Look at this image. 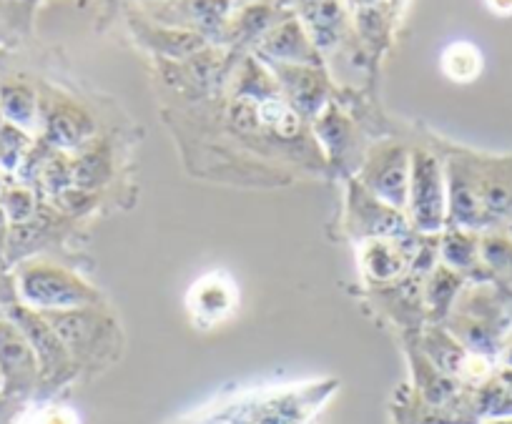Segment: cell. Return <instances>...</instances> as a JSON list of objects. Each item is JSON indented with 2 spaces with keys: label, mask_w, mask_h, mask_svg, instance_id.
Masks as SVG:
<instances>
[{
  "label": "cell",
  "mask_w": 512,
  "mask_h": 424,
  "mask_svg": "<svg viewBox=\"0 0 512 424\" xmlns=\"http://www.w3.org/2000/svg\"><path fill=\"white\" fill-rule=\"evenodd\" d=\"M13 279L18 302L36 312H66L98 304V294L81 276L48 261H26Z\"/></svg>",
  "instance_id": "6da1fadb"
},
{
  "label": "cell",
  "mask_w": 512,
  "mask_h": 424,
  "mask_svg": "<svg viewBox=\"0 0 512 424\" xmlns=\"http://www.w3.org/2000/svg\"><path fill=\"white\" fill-rule=\"evenodd\" d=\"M507 304L495 284L480 281L465 287L452 307V337L472 354L492 352L507 327Z\"/></svg>",
  "instance_id": "7a4b0ae2"
},
{
  "label": "cell",
  "mask_w": 512,
  "mask_h": 424,
  "mask_svg": "<svg viewBox=\"0 0 512 424\" xmlns=\"http://www.w3.org/2000/svg\"><path fill=\"white\" fill-rule=\"evenodd\" d=\"M407 211L417 234H440L447 224V174L427 151L412 154Z\"/></svg>",
  "instance_id": "3957f363"
},
{
  "label": "cell",
  "mask_w": 512,
  "mask_h": 424,
  "mask_svg": "<svg viewBox=\"0 0 512 424\" xmlns=\"http://www.w3.org/2000/svg\"><path fill=\"white\" fill-rule=\"evenodd\" d=\"M347 214L354 234L364 241L387 239L400 241V244L405 246H417V241H420V234L412 229L405 211L379 201L377 196L369 194L359 181L349 184Z\"/></svg>",
  "instance_id": "277c9868"
},
{
  "label": "cell",
  "mask_w": 512,
  "mask_h": 424,
  "mask_svg": "<svg viewBox=\"0 0 512 424\" xmlns=\"http://www.w3.org/2000/svg\"><path fill=\"white\" fill-rule=\"evenodd\" d=\"M412 156L402 146H382L372 151L359 171V184L384 204L405 211L410 201Z\"/></svg>",
  "instance_id": "5b68a950"
},
{
  "label": "cell",
  "mask_w": 512,
  "mask_h": 424,
  "mask_svg": "<svg viewBox=\"0 0 512 424\" xmlns=\"http://www.w3.org/2000/svg\"><path fill=\"white\" fill-rule=\"evenodd\" d=\"M6 317L21 329L23 337L31 344L43 379H58L71 369V352H68L66 344L53 332V327L41 312L16 302L6 307Z\"/></svg>",
  "instance_id": "8992f818"
},
{
  "label": "cell",
  "mask_w": 512,
  "mask_h": 424,
  "mask_svg": "<svg viewBox=\"0 0 512 424\" xmlns=\"http://www.w3.org/2000/svg\"><path fill=\"white\" fill-rule=\"evenodd\" d=\"M0 377H3V394L8 397L28 394L41 379L31 344L8 317L0 319Z\"/></svg>",
  "instance_id": "52a82bcc"
},
{
  "label": "cell",
  "mask_w": 512,
  "mask_h": 424,
  "mask_svg": "<svg viewBox=\"0 0 512 424\" xmlns=\"http://www.w3.org/2000/svg\"><path fill=\"white\" fill-rule=\"evenodd\" d=\"M53 327V332L61 337L71 357H86L96 349L98 339L103 337V329L108 322L103 314H96L93 307L66 309V312H41Z\"/></svg>",
  "instance_id": "ba28073f"
},
{
  "label": "cell",
  "mask_w": 512,
  "mask_h": 424,
  "mask_svg": "<svg viewBox=\"0 0 512 424\" xmlns=\"http://www.w3.org/2000/svg\"><path fill=\"white\" fill-rule=\"evenodd\" d=\"M415 246H405L400 241L372 239L362 246V271L369 281L377 284H395L410 274Z\"/></svg>",
  "instance_id": "9c48e42d"
},
{
  "label": "cell",
  "mask_w": 512,
  "mask_h": 424,
  "mask_svg": "<svg viewBox=\"0 0 512 424\" xmlns=\"http://www.w3.org/2000/svg\"><path fill=\"white\" fill-rule=\"evenodd\" d=\"M279 81H282L284 91L289 96V106L299 113V116H317L327 98V86H324L322 76L309 66H289L282 63L277 68Z\"/></svg>",
  "instance_id": "30bf717a"
},
{
  "label": "cell",
  "mask_w": 512,
  "mask_h": 424,
  "mask_svg": "<svg viewBox=\"0 0 512 424\" xmlns=\"http://www.w3.org/2000/svg\"><path fill=\"white\" fill-rule=\"evenodd\" d=\"M480 231L472 229H457L450 226L445 234H440V259L447 269L457 271V274L467 276L482 271L485 279H490L485 264L480 256Z\"/></svg>",
  "instance_id": "8fae6325"
},
{
  "label": "cell",
  "mask_w": 512,
  "mask_h": 424,
  "mask_svg": "<svg viewBox=\"0 0 512 424\" xmlns=\"http://www.w3.org/2000/svg\"><path fill=\"white\" fill-rule=\"evenodd\" d=\"M191 309L204 322H219L234 307V287L224 276H206L191 289Z\"/></svg>",
  "instance_id": "7c38bea8"
},
{
  "label": "cell",
  "mask_w": 512,
  "mask_h": 424,
  "mask_svg": "<svg viewBox=\"0 0 512 424\" xmlns=\"http://www.w3.org/2000/svg\"><path fill=\"white\" fill-rule=\"evenodd\" d=\"M264 51L277 61L289 63V66H309L314 63V43L304 33L299 23L289 21L279 26L272 36L264 41Z\"/></svg>",
  "instance_id": "4fadbf2b"
},
{
  "label": "cell",
  "mask_w": 512,
  "mask_h": 424,
  "mask_svg": "<svg viewBox=\"0 0 512 424\" xmlns=\"http://www.w3.org/2000/svg\"><path fill=\"white\" fill-rule=\"evenodd\" d=\"M465 289V276L457 271L447 269L445 264L437 266L425 281V292H422V302H425L427 312L435 319L450 317L452 307H455L457 297Z\"/></svg>",
  "instance_id": "5bb4252c"
},
{
  "label": "cell",
  "mask_w": 512,
  "mask_h": 424,
  "mask_svg": "<svg viewBox=\"0 0 512 424\" xmlns=\"http://www.w3.org/2000/svg\"><path fill=\"white\" fill-rule=\"evenodd\" d=\"M302 11L314 46H332L344 26L342 3L339 0H302Z\"/></svg>",
  "instance_id": "9a60e30c"
},
{
  "label": "cell",
  "mask_w": 512,
  "mask_h": 424,
  "mask_svg": "<svg viewBox=\"0 0 512 424\" xmlns=\"http://www.w3.org/2000/svg\"><path fill=\"white\" fill-rule=\"evenodd\" d=\"M91 136V121L76 108H58L48 116L46 123V144L53 149H78Z\"/></svg>",
  "instance_id": "2e32d148"
},
{
  "label": "cell",
  "mask_w": 512,
  "mask_h": 424,
  "mask_svg": "<svg viewBox=\"0 0 512 424\" xmlns=\"http://www.w3.org/2000/svg\"><path fill=\"white\" fill-rule=\"evenodd\" d=\"M0 113H3V121L31 133L38 126L36 93L26 83L3 81L0 83Z\"/></svg>",
  "instance_id": "e0dca14e"
},
{
  "label": "cell",
  "mask_w": 512,
  "mask_h": 424,
  "mask_svg": "<svg viewBox=\"0 0 512 424\" xmlns=\"http://www.w3.org/2000/svg\"><path fill=\"white\" fill-rule=\"evenodd\" d=\"M427 359L440 369L442 374H465L467 362H470L472 352H467L452 334L442 332V329H430L425 339Z\"/></svg>",
  "instance_id": "ac0fdd59"
},
{
  "label": "cell",
  "mask_w": 512,
  "mask_h": 424,
  "mask_svg": "<svg viewBox=\"0 0 512 424\" xmlns=\"http://www.w3.org/2000/svg\"><path fill=\"white\" fill-rule=\"evenodd\" d=\"M312 407L314 399H304L302 394H284L256 409L251 424H302Z\"/></svg>",
  "instance_id": "d6986e66"
},
{
  "label": "cell",
  "mask_w": 512,
  "mask_h": 424,
  "mask_svg": "<svg viewBox=\"0 0 512 424\" xmlns=\"http://www.w3.org/2000/svg\"><path fill=\"white\" fill-rule=\"evenodd\" d=\"M480 256L490 279L512 284V236L485 234L480 239Z\"/></svg>",
  "instance_id": "ffe728a7"
},
{
  "label": "cell",
  "mask_w": 512,
  "mask_h": 424,
  "mask_svg": "<svg viewBox=\"0 0 512 424\" xmlns=\"http://www.w3.org/2000/svg\"><path fill=\"white\" fill-rule=\"evenodd\" d=\"M31 151V133L13 123H0V174H18Z\"/></svg>",
  "instance_id": "44dd1931"
},
{
  "label": "cell",
  "mask_w": 512,
  "mask_h": 424,
  "mask_svg": "<svg viewBox=\"0 0 512 424\" xmlns=\"http://www.w3.org/2000/svg\"><path fill=\"white\" fill-rule=\"evenodd\" d=\"M442 68H445V73L452 81H472V78H477V73L482 68L480 51L475 46H470V43H455L442 56Z\"/></svg>",
  "instance_id": "7402d4cb"
},
{
  "label": "cell",
  "mask_w": 512,
  "mask_h": 424,
  "mask_svg": "<svg viewBox=\"0 0 512 424\" xmlns=\"http://www.w3.org/2000/svg\"><path fill=\"white\" fill-rule=\"evenodd\" d=\"M0 209L8 216L11 226L28 224L38 216V199L33 194V189H28L26 184H16L3 189L0 194Z\"/></svg>",
  "instance_id": "603a6c76"
},
{
  "label": "cell",
  "mask_w": 512,
  "mask_h": 424,
  "mask_svg": "<svg viewBox=\"0 0 512 424\" xmlns=\"http://www.w3.org/2000/svg\"><path fill=\"white\" fill-rule=\"evenodd\" d=\"M71 166H73V186L86 191H93L96 186L106 184L108 174H111L108 156L96 154V151H88V154L78 156V159L71 161Z\"/></svg>",
  "instance_id": "cb8c5ba5"
},
{
  "label": "cell",
  "mask_w": 512,
  "mask_h": 424,
  "mask_svg": "<svg viewBox=\"0 0 512 424\" xmlns=\"http://www.w3.org/2000/svg\"><path fill=\"white\" fill-rule=\"evenodd\" d=\"M256 116H259V123L274 128L284 138L294 136L299 131V113L289 103L279 101V98H267V101L256 103Z\"/></svg>",
  "instance_id": "d4e9b609"
},
{
  "label": "cell",
  "mask_w": 512,
  "mask_h": 424,
  "mask_svg": "<svg viewBox=\"0 0 512 424\" xmlns=\"http://www.w3.org/2000/svg\"><path fill=\"white\" fill-rule=\"evenodd\" d=\"M41 184L53 199L63 194V191L73 189V166L66 156L61 154H51V159L46 161L41 171Z\"/></svg>",
  "instance_id": "484cf974"
},
{
  "label": "cell",
  "mask_w": 512,
  "mask_h": 424,
  "mask_svg": "<svg viewBox=\"0 0 512 424\" xmlns=\"http://www.w3.org/2000/svg\"><path fill=\"white\" fill-rule=\"evenodd\" d=\"M347 133V123L339 118V113L329 111L327 116L319 121V136H322V141L327 144V149L332 151V154H342L344 144L349 141Z\"/></svg>",
  "instance_id": "4316f807"
},
{
  "label": "cell",
  "mask_w": 512,
  "mask_h": 424,
  "mask_svg": "<svg viewBox=\"0 0 512 424\" xmlns=\"http://www.w3.org/2000/svg\"><path fill=\"white\" fill-rule=\"evenodd\" d=\"M31 424H76V417L66 409H46Z\"/></svg>",
  "instance_id": "83f0119b"
},
{
  "label": "cell",
  "mask_w": 512,
  "mask_h": 424,
  "mask_svg": "<svg viewBox=\"0 0 512 424\" xmlns=\"http://www.w3.org/2000/svg\"><path fill=\"white\" fill-rule=\"evenodd\" d=\"M16 302H18L16 279H11L6 271L0 269V304H3V307H11V304Z\"/></svg>",
  "instance_id": "f1b7e54d"
},
{
  "label": "cell",
  "mask_w": 512,
  "mask_h": 424,
  "mask_svg": "<svg viewBox=\"0 0 512 424\" xmlns=\"http://www.w3.org/2000/svg\"><path fill=\"white\" fill-rule=\"evenodd\" d=\"M8 236H11V221L0 209V266L6 264L8 259Z\"/></svg>",
  "instance_id": "f546056e"
},
{
  "label": "cell",
  "mask_w": 512,
  "mask_h": 424,
  "mask_svg": "<svg viewBox=\"0 0 512 424\" xmlns=\"http://www.w3.org/2000/svg\"><path fill=\"white\" fill-rule=\"evenodd\" d=\"M487 6L495 13H502V16L512 13V0H487Z\"/></svg>",
  "instance_id": "4dcf8cb0"
},
{
  "label": "cell",
  "mask_w": 512,
  "mask_h": 424,
  "mask_svg": "<svg viewBox=\"0 0 512 424\" xmlns=\"http://www.w3.org/2000/svg\"><path fill=\"white\" fill-rule=\"evenodd\" d=\"M505 364H510L512 367V342H510V347L505 349Z\"/></svg>",
  "instance_id": "1f68e13d"
},
{
  "label": "cell",
  "mask_w": 512,
  "mask_h": 424,
  "mask_svg": "<svg viewBox=\"0 0 512 424\" xmlns=\"http://www.w3.org/2000/svg\"><path fill=\"white\" fill-rule=\"evenodd\" d=\"M357 3H362V6H367V3H377V0H357Z\"/></svg>",
  "instance_id": "d6a6232c"
},
{
  "label": "cell",
  "mask_w": 512,
  "mask_h": 424,
  "mask_svg": "<svg viewBox=\"0 0 512 424\" xmlns=\"http://www.w3.org/2000/svg\"><path fill=\"white\" fill-rule=\"evenodd\" d=\"M3 189H6V186H3V176H0V194H3Z\"/></svg>",
  "instance_id": "836d02e7"
},
{
  "label": "cell",
  "mask_w": 512,
  "mask_h": 424,
  "mask_svg": "<svg viewBox=\"0 0 512 424\" xmlns=\"http://www.w3.org/2000/svg\"><path fill=\"white\" fill-rule=\"evenodd\" d=\"M236 424H251V419H241V422H236Z\"/></svg>",
  "instance_id": "e575fe53"
},
{
  "label": "cell",
  "mask_w": 512,
  "mask_h": 424,
  "mask_svg": "<svg viewBox=\"0 0 512 424\" xmlns=\"http://www.w3.org/2000/svg\"><path fill=\"white\" fill-rule=\"evenodd\" d=\"M0 392H3V377H0Z\"/></svg>",
  "instance_id": "d590c367"
},
{
  "label": "cell",
  "mask_w": 512,
  "mask_h": 424,
  "mask_svg": "<svg viewBox=\"0 0 512 424\" xmlns=\"http://www.w3.org/2000/svg\"><path fill=\"white\" fill-rule=\"evenodd\" d=\"M0 123H3V113H0Z\"/></svg>",
  "instance_id": "8d00e7d4"
}]
</instances>
